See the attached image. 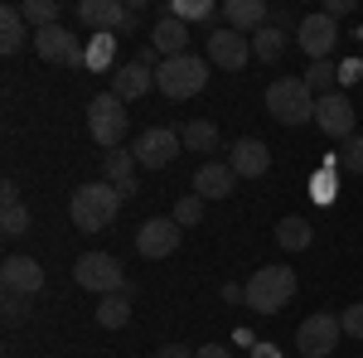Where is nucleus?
<instances>
[{
	"label": "nucleus",
	"mask_w": 363,
	"mask_h": 358,
	"mask_svg": "<svg viewBox=\"0 0 363 358\" xmlns=\"http://www.w3.org/2000/svg\"><path fill=\"white\" fill-rule=\"evenodd\" d=\"M116 208H121V189H112V184L102 179V184H83V189H73L68 218H73L78 233H102V228L116 218Z\"/></svg>",
	"instance_id": "obj_1"
},
{
	"label": "nucleus",
	"mask_w": 363,
	"mask_h": 358,
	"mask_svg": "<svg viewBox=\"0 0 363 358\" xmlns=\"http://www.w3.org/2000/svg\"><path fill=\"white\" fill-rule=\"evenodd\" d=\"M208 83V58L199 54H179V58H160V68H155V87L174 97V102H184V97H199Z\"/></svg>",
	"instance_id": "obj_2"
},
{
	"label": "nucleus",
	"mask_w": 363,
	"mask_h": 358,
	"mask_svg": "<svg viewBox=\"0 0 363 358\" xmlns=\"http://www.w3.org/2000/svg\"><path fill=\"white\" fill-rule=\"evenodd\" d=\"M87 131H92V140H97L102 150H121V140L131 131L126 102H121L116 92H97V97L87 102Z\"/></svg>",
	"instance_id": "obj_3"
},
{
	"label": "nucleus",
	"mask_w": 363,
	"mask_h": 358,
	"mask_svg": "<svg viewBox=\"0 0 363 358\" xmlns=\"http://www.w3.org/2000/svg\"><path fill=\"white\" fill-rule=\"evenodd\" d=\"M267 111L277 116L281 126L315 121V92L306 87V78H277V83L267 87Z\"/></svg>",
	"instance_id": "obj_4"
},
{
	"label": "nucleus",
	"mask_w": 363,
	"mask_h": 358,
	"mask_svg": "<svg viewBox=\"0 0 363 358\" xmlns=\"http://www.w3.org/2000/svg\"><path fill=\"white\" fill-rule=\"evenodd\" d=\"M296 296V272L291 267H262V272H252L247 281V310H262V315H277L286 310Z\"/></svg>",
	"instance_id": "obj_5"
},
{
	"label": "nucleus",
	"mask_w": 363,
	"mask_h": 358,
	"mask_svg": "<svg viewBox=\"0 0 363 358\" xmlns=\"http://www.w3.org/2000/svg\"><path fill=\"white\" fill-rule=\"evenodd\" d=\"M73 281L92 291V296H116V291H131L126 286V276H121V262L107 257V252H83L78 262H73Z\"/></svg>",
	"instance_id": "obj_6"
},
{
	"label": "nucleus",
	"mask_w": 363,
	"mask_h": 358,
	"mask_svg": "<svg viewBox=\"0 0 363 358\" xmlns=\"http://www.w3.org/2000/svg\"><path fill=\"white\" fill-rule=\"evenodd\" d=\"M339 334H344L339 315L315 310V315L301 320V330H296V349H301L306 358H325V354H335V349H339Z\"/></svg>",
	"instance_id": "obj_7"
},
{
	"label": "nucleus",
	"mask_w": 363,
	"mask_h": 358,
	"mask_svg": "<svg viewBox=\"0 0 363 358\" xmlns=\"http://www.w3.org/2000/svg\"><path fill=\"white\" fill-rule=\"evenodd\" d=\"M203 49H208V63L238 73V68H247V58H252V34H238V29L218 25L208 39H203Z\"/></svg>",
	"instance_id": "obj_8"
},
{
	"label": "nucleus",
	"mask_w": 363,
	"mask_h": 358,
	"mask_svg": "<svg viewBox=\"0 0 363 358\" xmlns=\"http://www.w3.org/2000/svg\"><path fill=\"white\" fill-rule=\"evenodd\" d=\"M296 39H301V49L310 54V63H325V58L335 54V44H339V25L325 15V10H315V15H301Z\"/></svg>",
	"instance_id": "obj_9"
},
{
	"label": "nucleus",
	"mask_w": 363,
	"mask_h": 358,
	"mask_svg": "<svg viewBox=\"0 0 363 358\" xmlns=\"http://www.w3.org/2000/svg\"><path fill=\"white\" fill-rule=\"evenodd\" d=\"M179 131H169V126H150V131H140L136 145H131V155H136V165L145 169H165L174 155H179Z\"/></svg>",
	"instance_id": "obj_10"
},
{
	"label": "nucleus",
	"mask_w": 363,
	"mask_h": 358,
	"mask_svg": "<svg viewBox=\"0 0 363 358\" xmlns=\"http://www.w3.org/2000/svg\"><path fill=\"white\" fill-rule=\"evenodd\" d=\"M34 54L44 63H87V49L68 34L63 25H49V29H34Z\"/></svg>",
	"instance_id": "obj_11"
},
{
	"label": "nucleus",
	"mask_w": 363,
	"mask_h": 358,
	"mask_svg": "<svg viewBox=\"0 0 363 358\" xmlns=\"http://www.w3.org/2000/svg\"><path fill=\"white\" fill-rule=\"evenodd\" d=\"M0 286H5V296H39L44 291V267L34 262V257H5V267H0Z\"/></svg>",
	"instance_id": "obj_12"
},
{
	"label": "nucleus",
	"mask_w": 363,
	"mask_h": 358,
	"mask_svg": "<svg viewBox=\"0 0 363 358\" xmlns=\"http://www.w3.org/2000/svg\"><path fill=\"white\" fill-rule=\"evenodd\" d=\"M315 121H320V131H325L330 140H349V136H354V107H349L344 92H325V97H315Z\"/></svg>",
	"instance_id": "obj_13"
},
{
	"label": "nucleus",
	"mask_w": 363,
	"mask_h": 358,
	"mask_svg": "<svg viewBox=\"0 0 363 358\" xmlns=\"http://www.w3.org/2000/svg\"><path fill=\"white\" fill-rule=\"evenodd\" d=\"M179 233H184V228L174 218H145L140 233H136V252L150 257V262H160V257H169V252L179 247Z\"/></svg>",
	"instance_id": "obj_14"
},
{
	"label": "nucleus",
	"mask_w": 363,
	"mask_h": 358,
	"mask_svg": "<svg viewBox=\"0 0 363 358\" xmlns=\"http://www.w3.org/2000/svg\"><path fill=\"white\" fill-rule=\"evenodd\" d=\"M228 165H233L238 179H262V174L272 169V150H267L262 140L242 136V140H233V145H228Z\"/></svg>",
	"instance_id": "obj_15"
},
{
	"label": "nucleus",
	"mask_w": 363,
	"mask_h": 358,
	"mask_svg": "<svg viewBox=\"0 0 363 358\" xmlns=\"http://www.w3.org/2000/svg\"><path fill=\"white\" fill-rule=\"evenodd\" d=\"M150 49L160 58H179V54H189V25L184 20H174V15H160L155 20V29H150Z\"/></svg>",
	"instance_id": "obj_16"
},
{
	"label": "nucleus",
	"mask_w": 363,
	"mask_h": 358,
	"mask_svg": "<svg viewBox=\"0 0 363 358\" xmlns=\"http://www.w3.org/2000/svg\"><path fill=\"white\" fill-rule=\"evenodd\" d=\"M78 20L97 34H116L126 25V5L121 0H78Z\"/></svg>",
	"instance_id": "obj_17"
},
{
	"label": "nucleus",
	"mask_w": 363,
	"mask_h": 358,
	"mask_svg": "<svg viewBox=\"0 0 363 358\" xmlns=\"http://www.w3.org/2000/svg\"><path fill=\"white\" fill-rule=\"evenodd\" d=\"M233 184H238V174H233L228 160H203V165L194 169V194L199 198H228Z\"/></svg>",
	"instance_id": "obj_18"
},
{
	"label": "nucleus",
	"mask_w": 363,
	"mask_h": 358,
	"mask_svg": "<svg viewBox=\"0 0 363 358\" xmlns=\"http://www.w3.org/2000/svg\"><path fill=\"white\" fill-rule=\"evenodd\" d=\"M272 20V10H267V0H223V25L238 29V34H257V29Z\"/></svg>",
	"instance_id": "obj_19"
},
{
	"label": "nucleus",
	"mask_w": 363,
	"mask_h": 358,
	"mask_svg": "<svg viewBox=\"0 0 363 358\" xmlns=\"http://www.w3.org/2000/svg\"><path fill=\"white\" fill-rule=\"evenodd\" d=\"M150 83H155V68H145V63H121L112 73V87H107V92H116L121 102H136V97H145Z\"/></svg>",
	"instance_id": "obj_20"
},
{
	"label": "nucleus",
	"mask_w": 363,
	"mask_h": 358,
	"mask_svg": "<svg viewBox=\"0 0 363 358\" xmlns=\"http://www.w3.org/2000/svg\"><path fill=\"white\" fill-rule=\"evenodd\" d=\"M102 160H107V184H112V189H121V198H126V194H136V155H131V150H107V155H102Z\"/></svg>",
	"instance_id": "obj_21"
},
{
	"label": "nucleus",
	"mask_w": 363,
	"mask_h": 358,
	"mask_svg": "<svg viewBox=\"0 0 363 358\" xmlns=\"http://www.w3.org/2000/svg\"><path fill=\"white\" fill-rule=\"evenodd\" d=\"M25 39H34V34H29L20 5H0V49H5V54H20Z\"/></svg>",
	"instance_id": "obj_22"
},
{
	"label": "nucleus",
	"mask_w": 363,
	"mask_h": 358,
	"mask_svg": "<svg viewBox=\"0 0 363 358\" xmlns=\"http://www.w3.org/2000/svg\"><path fill=\"white\" fill-rule=\"evenodd\" d=\"M179 140H184V150H194V155H218V145H223V136H218L213 121H189V126L179 131Z\"/></svg>",
	"instance_id": "obj_23"
},
{
	"label": "nucleus",
	"mask_w": 363,
	"mask_h": 358,
	"mask_svg": "<svg viewBox=\"0 0 363 358\" xmlns=\"http://www.w3.org/2000/svg\"><path fill=\"white\" fill-rule=\"evenodd\" d=\"M286 44H291V34L281 25H262L257 34H252V54L262 58V63H277L281 54H286Z\"/></svg>",
	"instance_id": "obj_24"
},
{
	"label": "nucleus",
	"mask_w": 363,
	"mask_h": 358,
	"mask_svg": "<svg viewBox=\"0 0 363 358\" xmlns=\"http://www.w3.org/2000/svg\"><path fill=\"white\" fill-rule=\"evenodd\" d=\"M131 296H136V291L102 296V305H97V325H102V330H121V325L131 320Z\"/></svg>",
	"instance_id": "obj_25"
},
{
	"label": "nucleus",
	"mask_w": 363,
	"mask_h": 358,
	"mask_svg": "<svg viewBox=\"0 0 363 358\" xmlns=\"http://www.w3.org/2000/svg\"><path fill=\"white\" fill-rule=\"evenodd\" d=\"M310 237H315V228H310L306 218H281V223H277V242H281L286 252H306Z\"/></svg>",
	"instance_id": "obj_26"
},
{
	"label": "nucleus",
	"mask_w": 363,
	"mask_h": 358,
	"mask_svg": "<svg viewBox=\"0 0 363 358\" xmlns=\"http://www.w3.org/2000/svg\"><path fill=\"white\" fill-rule=\"evenodd\" d=\"M335 83H344V78H339V63H335V58H325V63H310V68H306V87L315 92V97H325V92H339Z\"/></svg>",
	"instance_id": "obj_27"
},
{
	"label": "nucleus",
	"mask_w": 363,
	"mask_h": 358,
	"mask_svg": "<svg viewBox=\"0 0 363 358\" xmlns=\"http://www.w3.org/2000/svg\"><path fill=\"white\" fill-rule=\"evenodd\" d=\"M20 15H25L29 29H49V25H58L63 5H58V0H25V5H20Z\"/></svg>",
	"instance_id": "obj_28"
},
{
	"label": "nucleus",
	"mask_w": 363,
	"mask_h": 358,
	"mask_svg": "<svg viewBox=\"0 0 363 358\" xmlns=\"http://www.w3.org/2000/svg\"><path fill=\"white\" fill-rule=\"evenodd\" d=\"M25 233H29V208L25 203H5V208H0V237L15 242V237H25Z\"/></svg>",
	"instance_id": "obj_29"
},
{
	"label": "nucleus",
	"mask_w": 363,
	"mask_h": 358,
	"mask_svg": "<svg viewBox=\"0 0 363 358\" xmlns=\"http://www.w3.org/2000/svg\"><path fill=\"white\" fill-rule=\"evenodd\" d=\"M169 15H174V20H184V25H189V20L213 25V20H218V5H203V0H189V5H184V0H174V5H169Z\"/></svg>",
	"instance_id": "obj_30"
},
{
	"label": "nucleus",
	"mask_w": 363,
	"mask_h": 358,
	"mask_svg": "<svg viewBox=\"0 0 363 358\" xmlns=\"http://www.w3.org/2000/svg\"><path fill=\"white\" fill-rule=\"evenodd\" d=\"M112 58H116L112 34H92V39H87V68H112Z\"/></svg>",
	"instance_id": "obj_31"
},
{
	"label": "nucleus",
	"mask_w": 363,
	"mask_h": 358,
	"mask_svg": "<svg viewBox=\"0 0 363 358\" xmlns=\"http://www.w3.org/2000/svg\"><path fill=\"white\" fill-rule=\"evenodd\" d=\"M169 218L179 223V228H194V223L203 218V198H199V194H184V198L174 203V213H169Z\"/></svg>",
	"instance_id": "obj_32"
},
{
	"label": "nucleus",
	"mask_w": 363,
	"mask_h": 358,
	"mask_svg": "<svg viewBox=\"0 0 363 358\" xmlns=\"http://www.w3.org/2000/svg\"><path fill=\"white\" fill-rule=\"evenodd\" d=\"M339 165L349 169V174H363V136H349V140H344V150H339Z\"/></svg>",
	"instance_id": "obj_33"
},
{
	"label": "nucleus",
	"mask_w": 363,
	"mask_h": 358,
	"mask_svg": "<svg viewBox=\"0 0 363 358\" xmlns=\"http://www.w3.org/2000/svg\"><path fill=\"white\" fill-rule=\"evenodd\" d=\"M339 325H344V334H349V339H363V301L349 305V310L339 315Z\"/></svg>",
	"instance_id": "obj_34"
},
{
	"label": "nucleus",
	"mask_w": 363,
	"mask_h": 358,
	"mask_svg": "<svg viewBox=\"0 0 363 358\" xmlns=\"http://www.w3.org/2000/svg\"><path fill=\"white\" fill-rule=\"evenodd\" d=\"M25 320V301L20 296H5V325H20Z\"/></svg>",
	"instance_id": "obj_35"
},
{
	"label": "nucleus",
	"mask_w": 363,
	"mask_h": 358,
	"mask_svg": "<svg viewBox=\"0 0 363 358\" xmlns=\"http://www.w3.org/2000/svg\"><path fill=\"white\" fill-rule=\"evenodd\" d=\"M223 301H228V305H238V301L247 305V286H238V281H223Z\"/></svg>",
	"instance_id": "obj_36"
},
{
	"label": "nucleus",
	"mask_w": 363,
	"mask_h": 358,
	"mask_svg": "<svg viewBox=\"0 0 363 358\" xmlns=\"http://www.w3.org/2000/svg\"><path fill=\"white\" fill-rule=\"evenodd\" d=\"M199 349H184V344H165V349H155V358H194Z\"/></svg>",
	"instance_id": "obj_37"
},
{
	"label": "nucleus",
	"mask_w": 363,
	"mask_h": 358,
	"mask_svg": "<svg viewBox=\"0 0 363 358\" xmlns=\"http://www.w3.org/2000/svg\"><path fill=\"white\" fill-rule=\"evenodd\" d=\"M194 358H233V354H228L223 344H199V354H194Z\"/></svg>",
	"instance_id": "obj_38"
},
{
	"label": "nucleus",
	"mask_w": 363,
	"mask_h": 358,
	"mask_svg": "<svg viewBox=\"0 0 363 358\" xmlns=\"http://www.w3.org/2000/svg\"><path fill=\"white\" fill-rule=\"evenodd\" d=\"M0 203H20V184H15V179L0 184Z\"/></svg>",
	"instance_id": "obj_39"
},
{
	"label": "nucleus",
	"mask_w": 363,
	"mask_h": 358,
	"mask_svg": "<svg viewBox=\"0 0 363 358\" xmlns=\"http://www.w3.org/2000/svg\"><path fill=\"white\" fill-rule=\"evenodd\" d=\"M252 358H281V349H277V344H257V349H252Z\"/></svg>",
	"instance_id": "obj_40"
},
{
	"label": "nucleus",
	"mask_w": 363,
	"mask_h": 358,
	"mask_svg": "<svg viewBox=\"0 0 363 358\" xmlns=\"http://www.w3.org/2000/svg\"><path fill=\"white\" fill-rule=\"evenodd\" d=\"M344 10H349V5H344V0H325V15H330V20H339V15H344Z\"/></svg>",
	"instance_id": "obj_41"
}]
</instances>
